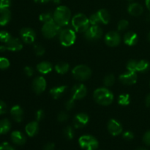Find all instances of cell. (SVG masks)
<instances>
[{"label":"cell","instance_id":"obj_49","mask_svg":"<svg viewBox=\"0 0 150 150\" xmlns=\"http://www.w3.org/2000/svg\"><path fill=\"white\" fill-rule=\"evenodd\" d=\"M145 103L147 107H150V93L148 94L147 96L146 97V99H145Z\"/></svg>","mask_w":150,"mask_h":150},{"label":"cell","instance_id":"obj_36","mask_svg":"<svg viewBox=\"0 0 150 150\" xmlns=\"http://www.w3.org/2000/svg\"><path fill=\"white\" fill-rule=\"evenodd\" d=\"M89 23H90L91 25H99L100 24V19L98 18V14L97 13H94L92 16L89 17Z\"/></svg>","mask_w":150,"mask_h":150},{"label":"cell","instance_id":"obj_58","mask_svg":"<svg viewBox=\"0 0 150 150\" xmlns=\"http://www.w3.org/2000/svg\"><path fill=\"white\" fill-rule=\"evenodd\" d=\"M128 1H133V0H128Z\"/></svg>","mask_w":150,"mask_h":150},{"label":"cell","instance_id":"obj_23","mask_svg":"<svg viewBox=\"0 0 150 150\" xmlns=\"http://www.w3.org/2000/svg\"><path fill=\"white\" fill-rule=\"evenodd\" d=\"M66 90H67V86H56V87L52 88L50 90V95L54 99H58L66 92Z\"/></svg>","mask_w":150,"mask_h":150},{"label":"cell","instance_id":"obj_56","mask_svg":"<svg viewBox=\"0 0 150 150\" xmlns=\"http://www.w3.org/2000/svg\"><path fill=\"white\" fill-rule=\"evenodd\" d=\"M0 150H3V145H2V144H0Z\"/></svg>","mask_w":150,"mask_h":150},{"label":"cell","instance_id":"obj_6","mask_svg":"<svg viewBox=\"0 0 150 150\" xmlns=\"http://www.w3.org/2000/svg\"><path fill=\"white\" fill-rule=\"evenodd\" d=\"M79 144L84 150H97L99 146L98 140L90 135H84L79 138Z\"/></svg>","mask_w":150,"mask_h":150},{"label":"cell","instance_id":"obj_2","mask_svg":"<svg viewBox=\"0 0 150 150\" xmlns=\"http://www.w3.org/2000/svg\"><path fill=\"white\" fill-rule=\"evenodd\" d=\"M94 100L97 103L101 105H108L114 100V95L107 88H98L94 92Z\"/></svg>","mask_w":150,"mask_h":150},{"label":"cell","instance_id":"obj_44","mask_svg":"<svg viewBox=\"0 0 150 150\" xmlns=\"http://www.w3.org/2000/svg\"><path fill=\"white\" fill-rule=\"evenodd\" d=\"M24 73L26 76L30 77V76H33L35 71H34V69L32 67H29V66H26V67H24Z\"/></svg>","mask_w":150,"mask_h":150},{"label":"cell","instance_id":"obj_50","mask_svg":"<svg viewBox=\"0 0 150 150\" xmlns=\"http://www.w3.org/2000/svg\"><path fill=\"white\" fill-rule=\"evenodd\" d=\"M36 3H39V4H45V3L49 2L51 0H34Z\"/></svg>","mask_w":150,"mask_h":150},{"label":"cell","instance_id":"obj_22","mask_svg":"<svg viewBox=\"0 0 150 150\" xmlns=\"http://www.w3.org/2000/svg\"><path fill=\"white\" fill-rule=\"evenodd\" d=\"M11 18V13L9 9L0 10V26H5Z\"/></svg>","mask_w":150,"mask_h":150},{"label":"cell","instance_id":"obj_4","mask_svg":"<svg viewBox=\"0 0 150 150\" xmlns=\"http://www.w3.org/2000/svg\"><path fill=\"white\" fill-rule=\"evenodd\" d=\"M76 35L74 31L70 28L61 29L59 34V40L63 46L68 47L74 44Z\"/></svg>","mask_w":150,"mask_h":150},{"label":"cell","instance_id":"obj_29","mask_svg":"<svg viewBox=\"0 0 150 150\" xmlns=\"http://www.w3.org/2000/svg\"><path fill=\"white\" fill-rule=\"evenodd\" d=\"M130 95L127 94L120 95L118 98V103L121 105H127L130 104Z\"/></svg>","mask_w":150,"mask_h":150},{"label":"cell","instance_id":"obj_18","mask_svg":"<svg viewBox=\"0 0 150 150\" xmlns=\"http://www.w3.org/2000/svg\"><path fill=\"white\" fill-rule=\"evenodd\" d=\"M10 114L13 120L17 122H21L23 120V111L21 107L19 105H14L13 107H12L11 110H10Z\"/></svg>","mask_w":150,"mask_h":150},{"label":"cell","instance_id":"obj_57","mask_svg":"<svg viewBox=\"0 0 150 150\" xmlns=\"http://www.w3.org/2000/svg\"><path fill=\"white\" fill-rule=\"evenodd\" d=\"M148 40H149V41L150 42V32H149V33L148 34Z\"/></svg>","mask_w":150,"mask_h":150},{"label":"cell","instance_id":"obj_34","mask_svg":"<svg viewBox=\"0 0 150 150\" xmlns=\"http://www.w3.org/2000/svg\"><path fill=\"white\" fill-rule=\"evenodd\" d=\"M11 38V35H10L9 32H6V31H1L0 32V41L1 42L6 43L10 40Z\"/></svg>","mask_w":150,"mask_h":150},{"label":"cell","instance_id":"obj_11","mask_svg":"<svg viewBox=\"0 0 150 150\" xmlns=\"http://www.w3.org/2000/svg\"><path fill=\"white\" fill-rule=\"evenodd\" d=\"M32 87L36 94H41L46 88V81L42 76H38L33 80Z\"/></svg>","mask_w":150,"mask_h":150},{"label":"cell","instance_id":"obj_32","mask_svg":"<svg viewBox=\"0 0 150 150\" xmlns=\"http://www.w3.org/2000/svg\"><path fill=\"white\" fill-rule=\"evenodd\" d=\"M114 82H115V77L114 75H108L105 77L103 80V83L105 86L109 87L114 85Z\"/></svg>","mask_w":150,"mask_h":150},{"label":"cell","instance_id":"obj_51","mask_svg":"<svg viewBox=\"0 0 150 150\" xmlns=\"http://www.w3.org/2000/svg\"><path fill=\"white\" fill-rule=\"evenodd\" d=\"M145 3H146V6L147 7V9L150 11V0H146Z\"/></svg>","mask_w":150,"mask_h":150},{"label":"cell","instance_id":"obj_30","mask_svg":"<svg viewBox=\"0 0 150 150\" xmlns=\"http://www.w3.org/2000/svg\"><path fill=\"white\" fill-rule=\"evenodd\" d=\"M63 134L67 140H71L74 138V130L71 126H67L63 130Z\"/></svg>","mask_w":150,"mask_h":150},{"label":"cell","instance_id":"obj_24","mask_svg":"<svg viewBox=\"0 0 150 150\" xmlns=\"http://www.w3.org/2000/svg\"><path fill=\"white\" fill-rule=\"evenodd\" d=\"M52 64L48 62H42L37 65V70L42 74L49 73L52 70Z\"/></svg>","mask_w":150,"mask_h":150},{"label":"cell","instance_id":"obj_25","mask_svg":"<svg viewBox=\"0 0 150 150\" xmlns=\"http://www.w3.org/2000/svg\"><path fill=\"white\" fill-rule=\"evenodd\" d=\"M97 14H98V18H99L100 23H103V24H107V23H108V22L110 21L111 17H110L109 13H108V12L106 10L101 9V10H98V11L97 12Z\"/></svg>","mask_w":150,"mask_h":150},{"label":"cell","instance_id":"obj_43","mask_svg":"<svg viewBox=\"0 0 150 150\" xmlns=\"http://www.w3.org/2000/svg\"><path fill=\"white\" fill-rule=\"evenodd\" d=\"M122 136L125 140L131 141L133 140V138H134V134H133L131 131H126L123 133Z\"/></svg>","mask_w":150,"mask_h":150},{"label":"cell","instance_id":"obj_42","mask_svg":"<svg viewBox=\"0 0 150 150\" xmlns=\"http://www.w3.org/2000/svg\"><path fill=\"white\" fill-rule=\"evenodd\" d=\"M143 142L145 144L150 146V130L144 133L143 136Z\"/></svg>","mask_w":150,"mask_h":150},{"label":"cell","instance_id":"obj_14","mask_svg":"<svg viewBox=\"0 0 150 150\" xmlns=\"http://www.w3.org/2000/svg\"><path fill=\"white\" fill-rule=\"evenodd\" d=\"M119 80L122 83L125 85L134 84L137 81V75L136 72H127L124 74L120 75Z\"/></svg>","mask_w":150,"mask_h":150},{"label":"cell","instance_id":"obj_9","mask_svg":"<svg viewBox=\"0 0 150 150\" xmlns=\"http://www.w3.org/2000/svg\"><path fill=\"white\" fill-rule=\"evenodd\" d=\"M121 42V37L120 34L114 31L108 32L105 36V42L107 45L111 47H115L120 45Z\"/></svg>","mask_w":150,"mask_h":150},{"label":"cell","instance_id":"obj_1","mask_svg":"<svg viewBox=\"0 0 150 150\" xmlns=\"http://www.w3.org/2000/svg\"><path fill=\"white\" fill-rule=\"evenodd\" d=\"M71 17L70 9L66 6H59L53 14L54 21L59 26H65L69 23Z\"/></svg>","mask_w":150,"mask_h":150},{"label":"cell","instance_id":"obj_48","mask_svg":"<svg viewBox=\"0 0 150 150\" xmlns=\"http://www.w3.org/2000/svg\"><path fill=\"white\" fill-rule=\"evenodd\" d=\"M3 145V150H16L13 146H12L11 145L9 144L7 142H4L2 144Z\"/></svg>","mask_w":150,"mask_h":150},{"label":"cell","instance_id":"obj_41","mask_svg":"<svg viewBox=\"0 0 150 150\" xmlns=\"http://www.w3.org/2000/svg\"><path fill=\"white\" fill-rule=\"evenodd\" d=\"M75 100H76L73 99V98H72L71 99L68 100L65 103L66 109L68 110V111H70V110L73 109V108L75 107Z\"/></svg>","mask_w":150,"mask_h":150},{"label":"cell","instance_id":"obj_35","mask_svg":"<svg viewBox=\"0 0 150 150\" xmlns=\"http://www.w3.org/2000/svg\"><path fill=\"white\" fill-rule=\"evenodd\" d=\"M137 62L136 60L131 59L127 62V69L128 71L136 72V67H137Z\"/></svg>","mask_w":150,"mask_h":150},{"label":"cell","instance_id":"obj_46","mask_svg":"<svg viewBox=\"0 0 150 150\" xmlns=\"http://www.w3.org/2000/svg\"><path fill=\"white\" fill-rule=\"evenodd\" d=\"M44 111L42 110H39L36 112V120L37 121H40L44 117Z\"/></svg>","mask_w":150,"mask_h":150},{"label":"cell","instance_id":"obj_13","mask_svg":"<svg viewBox=\"0 0 150 150\" xmlns=\"http://www.w3.org/2000/svg\"><path fill=\"white\" fill-rule=\"evenodd\" d=\"M89 116L85 113H79L73 118V126L76 128H82L85 127L89 122Z\"/></svg>","mask_w":150,"mask_h":150},{"label":"cell","instance_id":"obj_38","mask_svg":"<svg viewBox=\"0 0 150 150\" xmlns=\"http://www.w3.org/2000/svg\"><path fill=\"white\" fill-rule=\"evenodd\" d=\"M129 23L127 20H121L120 21V22L118 23L117 25V28H118L119 31H124L128 26Z\"/></svg>","mask_w":150,"mask_h":150},{"label":"cell","instance_id":"obj_16","mask_svg":"<svg viewBox=\"0 0 150 150\" xmlns=\"http://www.w3.org/2000/svg\"><path fill=\"white\" fill-rule=\"evenodd\" d=\"M5 46L7 48V50L12 51H21L23 48V45L20 40L15 38H10V40L5 43Z\"/></svg>","mask_w":150,"mask_h":150},{"label":"cell","instance_id":"obj_10","mask_svg":"<svg viewBox=\"0 0 150 150\" xmlns=\"http://www.w3.org/2000/svg\"><path fill=\"white\" fill-rule=\"evenodd\" d=\"M20 35L22 40L27 44L33 43L36 37L35 31L31 28H23L21 29Z\"/></svg>","mask_w":150,"mask_h":150},{"label":"cell","instance_id":"obj_20","mask_svg":"<svg viewBox=\"0 0 150 150\" xmlns=\"http://www.w3.org/2000/svg\"><path fill=\"white\" fill-rule=\"evenodd\" d=\"M127 11L130 13L131 16H139L143 13L144 8L139 3H131L130 5L128 6L127 8Z\"/></svg>","mask_w":150,"mask_h":150},{"label":"cell","instance_id":"obj_37","mask_svg":"<svg viewBox=\"0 0 150 150\" xmlns=\"http://www.w3.org/2000/svg\"><path fill=\"white\" fill-rule=\"evenodd\" d=\"M10 66V61L5 57H0V69L4 70Z\"/></svg>","mask_w":150,"mask_h":150},{"label":"cell","instance_id":"obj_26","mask_svg":"<svg viewBox=\"0 0 150 150\" xmlns=\"http://www.w3.org/2000/svg\"><path fill=\"white\" fill-rule=\"evenodd\" d=\"M11 128V123L7 119H3L0 121V135L8 133Z\"/></svg>","mask_w":150,"mask_h":150},{"label":"cell","instance_id":"obj_54","mask_svg":"<svg viewBox=\"0 0 150 150\" xmlns=\"http://www.w3.org/2000/svg\"><path fill=\"white\" fill-rule=\"evenodd\" d=\"M146 20L150 21V14L148 15V16H147V17H146Z\"/></svg>","mask_w":150,"mask_h":150},{"label":"cell","instance_id":"obj_5","mask_svg":"<svg viewBox=\"0 0 150 150\" xmlns=\"http://www.w3.org/2000/svg\"><path fill=\"white\" fill-rule=\"evenodd\" d=\"M61 31V26H59L54 21L44 23L42 27V33L45 38L51 39L59 35Z\"/></svg>","mask_w":150,"mask_h":150},{"label":"cell","instance_id":"obj_45","mask_svg":"<svg viewBox=\"0 0 150 150\" xmlns=\"http://www.w3.org/2000/svg\"><path fill=\"white\" fill-rule=\"evenodd\" d=\"M6 112H7V105L5 103L0 100V115L5 114Z\"/></svg>","mask_w":150,"mask_h":150},{"label":"cell","instance_id":"obj_8","mask_svg":"<svg viewBox=\"0 0 150 150\" xmlns=\"http://www.w3.org/2000/svg\"><path fill=\"white\" fill-rule=\"evenodd\" d=\"M84 33L86 39L93 42L101 38L103 35V30L98 25H92Z\"/></svg>","mask_w":150,"mask_h":150},{"label":"cell","instance_id":"obj_31","mask_svg":"<svg viewBox=\"0 0 150 150\" xmlns=\"http://www.w3.org/2000/svg\"><path fill=\"white\" fill-rule=\"evenodd\" d=\"M39 19L40 21L43 22V23H47V22L54 21L53 15L51 14L50 12H45V13H42V14L40 15Z\"/></svg>","mask_w":150,"mask_h":150},{"label":"cell","instance_id":"obj_55","mask_svg":"<svg viewBox=\"0 0 150 150\" xmlns=\"http://www.w3.org/2000/svg\"><path fill=\"white\" fill-rule=\"evenodd\" d=\"M54 3H57V4L58 3L59 4V3L60 2V0H54Z\"/></svg>","mask_w":150,"mask_h":150},{"label":"cell","instance_id":"obj_47","mask_svg":"<svg viewBox=\"0 0 150 150\" xmlns=\"http://www.w3.org/2000/svg\"><path fill=\"white\" fill-rule=\"evenodd\" d=\"M55 149V145L53 143H48L43 146L42 150H54Z\"/></svg>","mask_w":150,"mask_h":150},{"label":"cell","instance_id":"obj_15","mask_svg":"<svg viewBox=\"0 0 150 150\" xmlns=\"http://www.w3.org/2000/svg\"><path fill=\"white\" fill-rule=\"evenodd\" d=\"M108 130L112 136H118V135L121 134L122 132V126L120 124V122L114 120V119H111L108 123Z\"/></svg>","mask_w":150,"mask_h":150},{"label":"cell","instance_id":"obj_3","mask_svg":"<svg viewBox=\"0 0 150 150\" xmlns=\"http://www.w3.org/2000/svg\"><path fill=\"white\" fill-rule=\"evenodd\" d=\"M89 20L83 13H78L72 18V26L78 32H85L89 27Z\"/></svg>","mask_w":150,"mask_h":150},{"label":"cell","instance_id":"obj_40","mask_svg":"<svg viewBox=\"0 0 150 150\" xmlns=\"http://www.w3.org/2000/svg\"><path fill=\"white\" fill-rule=\"evenodd\" d=\"M11 4V0H0V10L9 9Z\"/></svg>","mask_w":150,"mask_h":150},{"label":"cell","instance_id":"obj_17","mask_svg":"<svg viewBox=\"0 0 150 150\" xmlns=\"http://www.w3.org/2000/svg\"><path fill=\"white\" fill-rule=\"evenodd\" d=\"M11 140L15 144L21 146V145H23L26 143V139L21 132L16 130V131H13L11 133Z\"/></svg>","mask_w":150,"mask_h":150},{"label":"cell","instance_id":"obj_39","mask_svg":"<svg viewBox=\"0 0 150 150\" xmlns=\"http://www.w3.org/2000/svg\"><path fill=\"white\" fill-rule=\"evenodd\" d=\"M69 118L68 114L64 111H61L59 113L58 116H57V120L60 122H66Z\"/></svg>","mask_w":150,"mask_h":150},{"label":"cell","instance_id":"obj_52","mask_svg":"<svg viewBox=\"0 0 150 150\" xmlns=\"http://www.w3.org/2000/svg\"><path fill=\"white\" fill-rule=\"evenodd\" d=\"M7 50V48H6L5 45H1L0 46V51L3 52V51H5Z\"/></svg>","mask_w":150,"mask_h":150},{"label":"cell","instance_id":"obj_7","mask_svg":"<svg viewBox=\"0 0 150 150\" xmlns=\"http://www.w3.org/2000/svg\"><path fill=\"white\" fill-rule=\"evenodd\" d=\"M72 74L76 80L85 81L91 76L92 70L88 66L84 65V64H80L73 69Z\"/></svg>","mask_w":150,"mask_h":150},{"label":"cell","instance_id":"obj_33","mask_svg":"<svg viewBox=\"0 0 150 150\" xmlns=\"http://www.w3.org/2000/svg\"><path fill=\"white\" fill-rule=\"evenodd\" d=\"M34 51L38 56H42L45 54V48L40 44H35L33 46Z\"/></svg>","mask_w":150,"mask_h":150},{"label":"cell","instance_id":"obj_21","mask_svg":"<svg viewBox=\"0 0 150 150\" xmlns=\"http://www.w3.org/2000/svg\"><path fill=\"white\" fill-rule=\"evenodd\" d=\"M39 130V125L38 122H31L26 125L25 127V131L26 134L30 137L35 136Z\"/></svg>","mask_w":150,"mask_h":150},{"label":"cell","instance_id":"obj_19","mask_svg":"<svg viewBox=\"0 0 150 150\" xmlns=\"http://www.w3.org/2000/svg\"><path fill=\"white\" fill-rule=\"evenodd\" d=\"M123 40H124V42L126 45L133 46V45H135L137 43L139 38H138L137 34L135 33V32H128L124 35Z\"/></svg>","mask_w":150,"mask_h":150},{"label":"cell","instance_id":"obj_12","mask_svg":"<svg viewBox=\"0 0 150 150\" xmlns=\"http://www.w3.org/2000/svg\"><path fill=\"white\" fill-rule=\"evenodd\" d=\"M87 93L86 87L83 84H76L71 89L72 98L74 100H81L84 98Z\"/></svg>","mask_w":150,"mask_h":150},{"label":"cell","instance_id":"obj_27","mask_svg":"<svg viewBox=\"0 0 150 150\" xmlns=\"http://www.w3.org/2000/svg\"><path fill=\"white\" fill-rule=\"evenodd\" d=\"M150 67V64L149 62L146 60H140L137 62V67H136V72L144 73L146 72Z\"/></svg>","mask_w":150,"mask_h":150},{"label":"cell","instance_id":"obj_28","mask_svg":"<svg viewBox=\"0 0 150 150\" xmlns=\"http://www.w3.org/2000/svg\"><path fill=\"white\" fill-rule=\"evenodd\" d=\"M70 66L66 62H59L56 64L55 70L59 74H64L69 70Z\"/></svg>","mask_w":150,"mask_h":150},{"label":"cell","instance_id":"obj_53","mask_svg":"<svg viewBox=\"0 0 150 150\" xmlns=\"http://www.w3.org/2000/svg\"><path fill=\"white\" fill-rule=\"evenodd\" d=\"M136 150H148V149H146V148H144V147H139V148H137Z\"/></svg>","mask_w":150,"mask_h":150}]
</instances>
